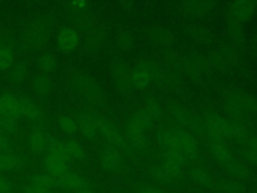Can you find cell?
I'll return each instance as SVG.
<instances>
[{"label": "cell", "instance_id": "277c9868", "mask_svg": "<svg viewBox=\"0 0 257 193\" xmlns=\"http://www.w3.org/2000/svg\"><path fill=\"white\" fill-rule=\"evenodd\" d=\"M160 109L158 106L152 105L147 110L136 114L130 122L126 129L133 130L138 133H143L146 128H149L160 116Z\"/></svg>", "mask_w": 257, "mask_h": 193}, {"label": "cell", "instance_id": "ba28073f", "mask_svg": "<svg viewBox=\"0 0 257 193\" xmlns=\"http://www.w3.org/2000/svg\"><path fill=\"white\" fill-rule=\"evenodd\" d=\"M100 120L101 119H99L93 113L83 112L80 114L78 119V124L81 132L86 138L91 139L95 136L96 131L98 130V127H99Z\"/></svg>", "mask_w": 257, "mask_h": 193}, {"label": "cell", "instance_id": "30bf717a", "mask_svg": "<svg viewBox=\"0 0 257 193\" xmlns=\"http://www.w3.org/2000/svg\"><path fill=\"white\" fill-rule=\"evenodd\" d=\"M46 133H44L40 125H34L29 134L28 142L32 150L35 152H41L45 149Z\"/></svg>", "mask_w": 257, "mask_h": 193}, {"label": "cell", "instance_id": "7402d4cb", "mask_svg": "<svg viewBox=\"0 0 257 193\" xmlns=\"http://www.w3.org/2000/svg\"><path fill=\"white\" fill-rule=\"evenodd\" d=\"M192 176H193V178L196 181H198L202 185H205V186H210L211 185L210 178H209L208 174L204 170H202V169H199V168L193 169Z\"/></svg>", "mask_w": 257, "mask_h": 193}, {"label": "cell", "instance_id": "5bb4252c", "mask_svg": "<svg viewBox=\"0 0 257 193\" xmlns=\"http://www.w3.org/2000/svg\"><path fill=\"white\" fill-rule=\"evenodd\" d=\"M20 105H21V114L22 117H25L26 119L33 120V121H38L42 117V113L40 109L34 105L31 101L27 99L20 100Z\"/></svg>", "mask_w": 257, "mask_h": 193}, {"label": "cell", "instance_id": "5b68a950", "mask_svg": "<svg viewBox=\"0 0 257 193\" xmlns=\"http://www.w3.org/2000/svg\"><path fill=\"white\" fill-rule=\"evenodd\" d=\"M152 174L156 180L168 183L180 176L181 166L163 160L153 166Z\"/></svg>", "mask_w": 257, "mask_h": 193}, {"label": "cell", "instance_id": "83f0119b", "mask_svg": "<svg viewBox=\"0 0 257 193\" xmlns=\"http://www.w3.org/2000/svg\"><path fill=\"white\" fill-rule=\"evenodd\" d=\"M138 193H163L161 190L153 187H148V186H142L139 188Z\"/></svg>", "mask_w": 257, "mask_h": 193}, {"label": "cell", "instance_id": "8fae6325", "mask_svg": "<svg viewBox=\"0 0 257 193\" xmlns=\"http://www.w3.org/2000/svg\"><path fill=\"white\" fill-rule=\"evenodd\" d=\"M101 164L107 170L117 169L120 162L119 152L115 147H107L101 155Z\"/></svg>", "mask_w": 257, "mask_h": 193}, {"label": "cell", "instance_id": "7c38bea8", "mask_svg": "<svg viewBox=\"0 0 257 193\" xmlns=\"http://www.w3.org/2000/svg\"><path fill=\"white\" fill-rule=\"evenodd\" d=\"M82 178L75 173L69 171L67 174L56 178V188H60L64 191H75Z\"/></svg>", "mask_w": 257, "mask_h": 193}, {"label": "cell", "instance_id": "603a6c76", "mask_svg": "<svg viewBox=\"0 0 257 193\" xmlns=\"http://www.w3.org/2000/svg\"><path fill=\"white\" fill-rule=\"evenodd\" d=\"M23 193H52V190L28 181V183L23 186Z\"/></svg>", "mask_w": 257, "mask_h": 193}, {"label": "cell", "instance_id": "ffe728a7", "mask_svg": "<svg viewBox=\"0 0 257 193\" xmlns=\"http://www.w3.org/2000/svg\"><path fill=\"white\" fill-rule=\"evenodd\" d=\"M125 136L132 147L135 148H141L145 145V138L143 136V133H138L133 130L126 129L125 131Z\"/></svg>", "mask_w": 257, "mask_h": 193}, {"label": "cell", "instance_id": "484cf974", "mask_svg": "<svg viewBox=\"0 0 257 193\" xmlns=\"http://www.w3.org/2000/svg\"><path fill=\"white\" fill-rule=\"evenodd\" d=\"M74 193H93V190H92L91 185L85 179L82 178L81 182L75 189Z\"/></svg>", "mask_w": 257, "mask_h": 193}, {"label": "cell", "instance_id": "d4e9b609", "mask_svg": "<svg viewBox=\"0 0 257 193\" xmlns=\"http://www.w3.org/2000/svg\"><path fill=\"white\" fill-rule=\"evenodd\" d=\"M14 184L0 174V193H12Z\"/></svg>", "mask_w": 257, "mask_h": 193}, {"label": "cell", "instance_id": "f1b7e54d", "mask_svg": "<svg viewBox=\"0 0 257 193\" xmlns=\"http://www.w3.org/2000/svg\"><path fill=\"white\" fill-rule=\"evenodd\" d=\"M47 81L45 78H39L37 81H36V88L39 90V91H45L47 89Z\"/></svg>", "mask_w": 257, "mask_h": 193}, {"label": "cell", "instance_id": "6da1fadb", "mask_svg": "<svg viewBox=\"0 0 257 193\" xmlns=\"http://www.w3.org/2000/svg\"><path fill=\"white\" fill-rule=\"evenodd\" d=\"M157 141L163 149L174 148L179 150L187 160H193L198 155V148L193 137L181 127H173L168 132L158 135Z\"/></svg>", "mask_w": 257, "mask_h": 193}, {"label": "cell", "instance_id": "4fadbf2b", "mask_svg": "<svg viewBox=\"0 0 257 193\" xmlns=\"http://www.w3.org/2000/svg\"><path fill=\"white\" fill-rule=\"evenodd\" d=\"M23 165L22 160L16 154H3L0 153V172L19 170Z\"/></svg>", "mask_w": 257, "mask_h": 193}, {"label": "cell", "instance_id": "3957f363", "mask_svg": "<svg viewBox=\"0 0 257 193\" xmlns=\"http://www.w3.org/2000/svg\"><path fill=\"white\" fill-rule=\"evenodd\" d=\"M209 137L224 139L226 136H241V129L231 125L220 117L211 116L207 121Z\"/></svg>", "mask_w": 257, "mask_h": 193}, {"label": "cell", "instance_id": "52a82bcc", "mask_svg": "<svg viewBox=\"0 0 257 193\" xmlns=\"http://www.w3.org/2000/svg\"><path fill=\"white\" fill-rule=\"evenodd\" d=\"M0 113L18 120L22 117L20 100L10 93L0 95Z\"/></svg>", "mask_w": 257, "mask_h": 193}, {"label": "cell", "instance_id": "7a4b0ae2", "mask_svg": "<svg viewBox=\"0 0 257 193\" xmlns=\"http://www.w3.org/2000/svg\"><path fill=\"white\" fill-rule=\"evenodd\" d=\"M71 159L72 158L63 149V144L61 142L59 150L47 153L44 161L45 172L54 178H59L70 171L69 163Z\"/></svg>", "mask_w": 257, "mask_h": 193}, {"label": "cell", "instance_id": "ac0fdd59", "mask_svg": "<svg viewBox=\"0 0 257 193\" xmlns=\"http://www.w3.org/2000/svg\"><path fill=\"white\" fill-rule=\"evenodd\" d=\"M63 149L71 158H78L81 159L84 157V150L83 148L73 140L62 141Z\"/></svg>", "mask_w": 257, "mask_h": 193}, {"label": "cell", "instance_id": "8992f818", "mask_svg": "<svg viewBox=\"0 0 257 193\" xmlns=\"http://www.w3.org/2000/svg\"><path fill=\"white\" fill-rule=\"evenodd\" d=\"M98 130L104 140L111 143L115 148H125L126 141L122 135L114 128V126L107 120H100Z\"/></svg>", "mask_w": 257, "mask_h": 193}, {"label": "cell", "instance_id": "cb8c5ba5", "mask_svg": "<svg viewBox=\"0 0 257 193\" xmlns=\"http://www.w3.org/2000/svg\"><path fill=\"white\" fill-rule=\"evenodd\" d=\"M0 153L13 154V147L10 139L5 134H0Z\"/></svg>", "mask_w": 257, "mask_h": 193}, {"label": "cell", "instance_id": "9a60e30c", "mask_svg": "<svg viewBox=\"0 0 257 193\" xmlns=\"http://www.w3.org/2000/svg\"><path fill=\"white\" fill-rule=\"evenodd\" d=\"M77 39H78V34L75 30L65 29L60 33L58 38V43L62 49H71L76 45Z\"/></svg>", "mask_w": 257, "mask_h": 193}, {"label": "cell", "instance_id": "d6986e66", "mask_svg": "<svg viewBox=\"0 0 257 193\" xmlns=\"http://www.w3.org/2000/svg\"><path fill=\"white\" fill-rule=\"evenodd\" d=\"M13 64V54L9 47L0 44V69H5Z\"/></svg>", "mask_w": 257, "mask_h": 193}, {"label": "cell", "instance_id": "4316f807", "mask_svg": "<svg viewBox=\"0 0 257 193\" xmlns=\"http://www.w3.org/2000/svg\"><path fill=\"white\" fill-rule=\"evenodd\" d=\"M40 63H41V66H42L43 68H45V69H50V68L53 66V63H54V62H53V59H52L50 56L45 55V56L42 57Z\"/></svg>", "mask_w": 257, "mask_h": 193}, {"label": "cell", "instance_id": "2e32d148", "mask_svg": "<svg viewBox=\"0 0 257 193\" xmlns=\"http://www.w3.org/2000/svg\"><path fill=\"white\" fill-rule=\"evenodd\" d=\"M29 182L40 185V186L45 187V188L50 189V190H53L54 188H56V178L50 176L46 172L39 173V174H36L34 176H31L29 178Z\"/></svg>", "mask_w": 257, "mask_h": 193}, {"label": "cell", "instance_id": "e0dca14e", "mask_svg": "<svg viewBox=\"0 0 257 193\" xmlns=\"http://www.w3.org/2000/svg\"><path fill=\"white\" fill-rule=\"evenodd\" d=\"M162 155H163V158H164L165 161L171 162V163L179 165V166L188 162L187 158L179 150L174 149V148L163 149L162 150Z\"/></svg>", "mask_w": 257, "mask_h": 193}, {"label": "cell", "instance_id": "9c48e42d", "mask_svg": "<svg viewBox=\"0 0 257 193\" xmlns=\"http://www.w3.org/2000/svg\"><path fill=\"white\" fill-rule=\"evenodd\" d=\"M209 144H210L211 149L213 150V153H214L215 157L220 162H222L226 166H228L229 164L234 162L230 152L228 151V149L226 148V146L223 142V139L209 137Z\"/></svg>", "mask_w": 257, "mask_h": 193}, {"label": "cell", "instance_id": "44dd1931", "mask_svg": "<svg viewBox=\"0 0 257 193\" xmlns=\"http://www.w3.org/2000/svg\"><path fill=\"white\" fill-rule=\"evenodd\" d=\"M58 125H59V128L63 131V132H66V133H72L76 130L77 128V125L75 123L74 120H72L71 118L69 117H62L59 122H58Z\"/></svg>", "mask_w": 257, "mask_h": 193}]
</instances>
